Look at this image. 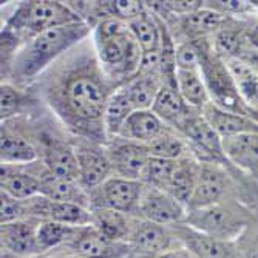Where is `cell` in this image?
<instances>
[{"label": "cell", "instance_id": "42", "mask_svg": "<svg viewBox=\"0 0 258 258\" xmlns=\"http://www.w3.org/2000/svg\"><path fill=\"white\" fill-rule=\"evenodd\" d=\"M201 2H189V0H178V2H161V7L175 14H194L198 11Z\"/></svg>", "mask_w": 258, "mask_h": 258}, {"label": "cell", "instance_id": "15", "mask_svg": "<svg viewBox=\"0 0 258 258\" xmlns=\"http://www.w3.org/2000/svg\"><path fill=\"white\" fill-rule=\"evenodd\" d=\"M33 210L36 214H43L45 217L51 218V221H57L67 226H85L93 221L90 212L81 204L75 203H56L48 198L42 197L40 201H34Z\"/></svg>", "mask_w": 258, "mask_h": 258}, {"label": "cell", "instance_id": "28", "mask_svg": "<svg viewBox=\"0 0 258 258\" xmlns=\"http://www.w3.org/2000/svg\"><path fill=\"white\" fill-rule=\"evenodd\" d=\"M176 88L187 104L198 107L207 104V91L198 72L176 70Z\"/></svg>", "mask_w": 258, "mask_h": 258}, {"label": "cell", "instance_id": "7", "mask_svg": "<svg viewBox=\"0 0 258 258\" xmlns=\"http://www.w3.org/2000/svg\"><path fill=\"white\" fill-rule=\"evenodd\" d=\"M101 192L107 209L116 212H132L143 197V182L138 179L111 178L102 184Z\"/></svg>", "mask_w": 258, "mask_h": 258}, {"label": "cell", "instance_id": "36", "mask_svg": "<svg viewBox=\"0 0 258 258\" xmlns=\"http://www.w3.org/2000/svg\"><path fill=\"white\" fill-rule=\"evenodd\" d=\"M223 17L218 13L214 11H197L190 16H187V23L185 27L187 30H192L197 33H206V31H212L221 23Z\"/></svg>", "mask_w": 258, "mask_h": 258}, {"label": "cell", "instance_id": "4", "mask_svg": "<svg viewBox=\"0 0 258 258\" xmlns=\"http://www.w3.org/2000/svg\"><path fill=\"white\" fill-rule=\"evenodd\" d=\"M82 19L76 11L60 2H23L14 16L10 19L7 30L28 31L36 36L45 30H50L68 23L81 22Z\"/></svg>", "mask_w": 258, "mask_h": 258}, {"label": "cell", "instance_id": "2", "mask_svg": "<svg viewBox=\"0 0 258 258\" xmlns=\"http://www.w3.org/2000/svg\"><path fill=\"white\" fill-rule=\"evenodd\" d=\"M90 31L88 23L75 22L68 25L45 30L30 40L19 57L16 59L14 72L19 79H28L37 75L51 60L62 54L70 46L79 42Z\"/></svg>", "mask_w": 258, "mask_h": 258}, {"label": "cell", "instance_id": "12", "mask_svg": "<svg viewBox=\"0 0 258 258\" xmlns=\"http://www.w3.org/2000/svg\"><path fill=\"white\" fill-rule=\"evenodd\" d=\"M176 233L181 237V240L185 243L187 249H189L197 258H237L233 249L210 235L192 229V227H178Z\"/></svg>", "mask_w": 258, "mask_h": 258}, {"label": "cell", "instance_id": "41", "mask_svg": "<svg viewBox=\"0 0 258 258\" xmlns=\"http://www.w3.org/2000/svg\"><path fill=\"white\" fill-rule=\"evenodd\" d=\"M22 215H23L22 201L2 192V218H0L2 224L16 223Z\"/></svg>", "mask_w": 258, "mask_h": 258}, {"label": "cell", "instance_id": "20", "mask_svg": "<svg viewBox=\"0 0 258 258\" xmlns=\"http://www.w3.org/2000/svg\"><path fill=\"white\" fill-rule=\"evenodd\" d=\"M2 192L20 201L30 200L40 194V179L14 170L10 164H2Z\"/></svg>", "mask_w": 258, "mask_h": 258}, {"label": "cell", "instance_id": "17", "mask_svg": "<svg viewBox=\"0 0 258 258\" xmlns=\"http://www.w3.org/2000/svg\"><path fill=\"white\" fill-rule=\"evenodd\" d=\"M162 133V121L152 110H136L130 114L119 135L135 143L149 144Z\"/></svg>", "mask_w": 258, "mask_h": 258}, {"label": "cell", "instance_id": "22", "mask_svg": "<svg viewBox=\"0 0 258 258\" xmlns=\"http://www.w3.org/2000/svg\"><path fill=\"white\" fill-rule=\"evenodd\" d=\"M179 128L200 149L212 155H220L223 152V143L220 141V135L210 127V124L204 118H185L181 122Z\"/></svg>", "mask_w": 258, "mask_h": 258}, {"label": "cell", "instance_id": "40", "mask_svg": "<svg viewBox=\"0 0 258 258\" xmlns=\"http://www.w3.org/2000/svg\"><path fill=\"white\" fill-rule=\"evenodd\" d=\"M215 46L221 56H235L240 50V37L235 31L223 30L217 34Z\"/></svg>", "mask_w": 258, "mask_h": 258}, {"label": "cell", "instance_id": "19", "mask_svg": "<svg viewBox=\"0 0 258 258\" xmlns=\"http://www.w3.org/2000/svg\"><path fill=\"white\" fill-rule=\"evenodd\" d=\"M45 162L48 172L65 181H76L79 178V162L78 155L63 144L53 143L48 149H46Z\"/></svg>", "mask_w": 258, "mask_h": 258}, {"label": "cell", "instance_id": "34", "mask_svg": "<svg viewBox=\"0 0 258 258\" xmlns=\"http://www.w3.org/2000/svg\"><path fill=\"white\" fill-rule=\"evenodd\" d=\"M75 229L72 226H67L57 221H46L37 227V243L40 250L50 249L57 246L59 243L65 241L73 235Z\"/></svg>", "mask_w": 258, "mask_h": 258}, {"label": "cell", "instance_id": "33", "mask_svg": "<svg viewBox=\"0 0 258 258\" xmlns=\"http://www.w3.org/2000/svg\"><path fill=\"white\" fill-rule=\"evenodd\" d=\"M37 156L34 147L20 136L2 135V161L10 162H31Z\"/></svg>", "mask_w": 258, "mask_h": 258}, {"label": "cell", "instance_id": "23", "mask_svg": "<svg viewBox=\"0 0 258 258\" xmlns=\"http://www.w3.org/2000/svg\"><path fill=\"white\" fill-rule=\"evenodd\" d=\"M136 111L125 88L111 93L104 113V125L110 135H119L130 114Z\"/></svg>", "mask_w": 258, "mask_h": 258}, {"label": "cell", "instance_id": "3", "mask_svg": "<svg viewBox=\"0 0 258 258\" xmlns=\"http://www.w3.org/2000/svg\"><path fill=\"white\" fill-rule=\"evenodd\" d=\"M96 45L102 63L113 75H128L139 68L143 50L122 20L101 22L96 28Z\"/></svg>", "mask_w": 258, "mask_h": 258}, {"label": "cell", "instance_id": "9", "mask_svg": "<svg viewBox=\"0 0 258 258\" xmlns=\"http://www.w3.org/2000/svg\"><path fill=\"white\" fill-rule=\"evenodd\" d=\"M73 247L82 258H121L128 253V246L105 238L96 229L82 230Z\"/></svg>", "mask_w": 258, "mask_h": 258}, {"label": "cell", "instance_id": "44", "mask_svg": "<svg viewBox=\"0 0 258 258\" xmlns=\"http://www.w3.org/2000/svg\"><path fill=\"white\" fill-rule=\"evenodd\" d=\"M220 4L223 5V8L232 10V11H238V10H241L244 7L243 2H220Z\"/></svg>", "mask_w": 258, "mask_h": 258}, {"label": "cell", "instance_id": "13", "mask_svg": "<svg viewBox=\"0 0 258 258\" xmlns=\"http://www.w3.org/2000/svg\"><path fill=\"white\" fill-rule=\"evenodd\" d=\"M200 51V67H203V72L207 81V85L212 91V96L218 101V104L227 107H237V95L230 84V78L224 73L221 65L210 57L203 50Z\"/></svg>", "mask_w": 258, "mask_h": 258}, {"label": "cell", "instance_id": "32", "mask_svg": "<svg viewBox=\"0 0 258 258\" xmlns=\"http://www.w3.org/2000/svg\"><path fill=\"white\" fill-rule=\"evenodd\" d=\"M96 230L108 240L119 241L124 237L128 235V224L127 220L122 217L121 212H116L111 209L99 210V212L93 217Z\"/></svg>", "mask_w": 258, "mask_h": 258}, {"label": "cell", "instance_id": "39", "mask_svg": "<svg viewBox=\"0 0 258 258\" xmlns=\"http://www.w3.org/2000/svg\"><path fill=\"white\" fill-rule=\"evenodd\" d=\"M0 101H2V119H7L10 116H13L14 113L19 111V108L23 104V98L20 93L10 87V85H2V95H0Z\"/></svg>", "mask_w": 258, "mask_h": 258}, {"label": "cell", "instance_id": "31", "mask_svg": "<svg viewBox=\"0 0 258 258\" xmlns=\"http://www.w3.org/2000/svg\"><path fill=\"white\" fill-rule=\"evenodd\" d=\"M176 166H178V162H175L173 159L150 156L143 173H141V178L146 182H149L150 185H153V189L166 190L176 170Z\"/></svg>", "mask_w": 258, "mask_h": 258}, {"label": "cell", "instance_id": "29", "mask_svg": "<svg viewBox=\"0 0 258 258\" xmlns=\"http://www.w3.org/2000/svg\"><path fill=\"white\" fill-rule=\"evenodd\" d=\"M125 90L135 110H149L150 107H153V102L161 88L158 87L152 75H143L141 78L132 81L125 87Z\"/></svg>", "mask_w": 258, "mask_h": 258}, {"label": "cell", "instance_id": "30", "mask_svg": "<svg viewBox=\"0 0 258 258\" xmlns=\"http://www.w3.org/2000/svg\"><path fill=\"white\" fill-rule=\"evenodd\" d=\"M128 28L139 43L143 53L153 51L159 48V30L152 16H149L146 11L136 17L135 20L128 22Z\"/></svg>", "mask_w": 258, "mask_h": 258}, {"label": "cell", "instance_id": "6", "mask_svg": "<svg viewBox=\"0 0 258 258\" xmlns=\"http://www.w3.org/2000/svg\"><path fill=\"white\" fill-rule=\"evenodd\" d=\"M139 210L149 221L156 224L176 223L184 215L182 206L178 200L166 190L153 189V187L141 197Z\"/></svg>", "mask_w": 258, "mask_h": 258}, {"label": "cell", "instance_id": "14", "mask_svg": "<svg viewBox=\"0 0 258 258\" xmlns=\"http://www.w3.org/2000/svg\"><path fill=\"white\" fill-rule=\"evenodd\" d=\"M223 150L240 167L258 175V133H241L224 138Z\"/></svg>", "mask_w": 258, "mask_h": 258}, {"label": "cell", "instance_id": "46", "mask_svg": "<svg viewBox=\"0 0 258 258\" xmlns=\"http://www.w3.org/2000/svg\"><path fill=\"white\" fill-rule=\"evenodd\" d=\"M250 258H258V243L250 249Z\"/></svg>", "mask_w": 258, "mask_h": 258}, {"label": "cell", "instance_id": "37", "mask_svg": "<svg viewBox=\"0 0 258 258\" xmlns=\"http://www.w3.org/2000/svg\"><path fill=\"white\" fill-rule=\"evenodd\" d=\"M105 7L108 8L111 16H114L118 20H127V22L135 20L136 17H139L144 13L143 2H136V0H116V2H105Z\"/></svg>", "mask_w": 258, "mask_h": 258}, {"label": "cell", "instance_id": "47", "mask_svg": "<svg viewBox=\"0 0 258 258\" xmlns=\"http://www.w3.org/2000/svg\"><path fill=\"white\" fill-rule=\"evenodd\" d=\"M70 258H82V256H79V255H78V256H70Z\"/></svg>", "mask_w": 258, "mask_h": 258}, {"label": "cell", "instance_id": "1", "mask_svg": "<svg viewBox=\"0 0 258 258\" xmlns=\"http://www.w3.org/2000/svg\"><path fill=\"white\" fill-rule=\"evenodd\" d=\"M110 87L95 63L70 72L53 90V105L75 130L96 141L104 138V113L111 96Z\"/></svg>", "mask_w": 258, "mask_h": 258}, {"label": "cell", "instance_id": "10", "mask_svg": "<svg viewBox=\"0 0 258 258\" xmlns=\"http://www.w3.org/2000/svg\"><path fill=\"white\" fill-rule=\"evenodd\" d=\"M224 185L226 181L223 173L218 169L209 166V164H203L198 169L195 190L189 201V207L192 210H197L214 206L217 200L221 197Z\"/></svg>", "mask_w": 258, "mask_h": 258}, {"label": "cell", "instance_id": "8", "mask_svg": "<svg viewBox=\"0 0 258 258\" xmlns=\"http://www.w3.org/2000/svg\"><path fill=\"white\" fill-rule=\"evenodd\" d=\"M108 158L111 161V166L121 176L127 179H138L141 178V173L146 167L150 153L146 144L127 141V143L114 146L110 150Z\"/></svg>", "mask_w": 258, "mask_h": 258}, {"label": "cell", "instance_id": "18", "mask_svg": "<svg viewBox=\"0 0 258 258\" xmlns=\"http://www.w3.org/2000/svg\"><path fill=\"white\" fill-rule=\"evenodd\" d=\"M2 241L16 255L42 252L37 243V227L22 221L2 224Z\"/></svg>", "mask_w": 258, "mask_h": 258}, {"label": "cell", "instance_id": "21", "mask_svg": "<svg viewBox=\"0 0 258 258\" xmlns=\"http://www.w3.org/2000/svg\"><path fill=\"white\" fill-rule=\"evenodd\" d=\"M132 244L139 252L158 253V252H164L169 247L170 237L164 230V227H161V224L146 221L135 229L132 235Z\"/></svg>", "mask_w": 258, "mask_h": 258}, {"label": "cell", "instance_id": "25", "mask_svg": "<svg viewBox=\"0 0 258 258\" xmlns=\"http://www.w3.org/2000/svg\"><path fill=\"white\" fill-rule=\"evenodd\" d=\"M40 195L56 203H75L84 206L87 200L81 187H78L73 181H65L53 176H43L40 179Z\"/></svg>", "mask_w": 258, "mask_h": 258}, {"label": "cell", "instance_id": "24", "mask_svg": "<svg viewBox=\"0 0 258 258\" xmlns=\"http://www.w3.org/2000/svg\"><path fill=\"white\" fill-rule=\"evenodd\" d=\"M152 111L161 121L173 122L176 125H181V122L187 118L184 114L185 113L184 99L179 95V91L172 87H161L153 102Z\"/></svg>", "mask_w": 258, "mask_h": 258}, {"label": "cell", "instance_id": "43", "mask_svg": "<svg viewBox=\"0 0 258 258\" xmlns=\"http://www.w3.org/2000/svg\"><path fill=\"white\" fill-rule=\"evenodd\" d=\"M159 258H197V256L190 250H175V252L164 253Z\"/></svg>", "mask_w": 258, "mask_h": 258}, {"label": "cell", "instance_id": "16", "mask_svg": "<svg viewBox=\"0 0 258 258\" xmlns=\"http://www.w3.org/2000/svg\"><path fill=\"white\" fill-rule=\"evenodd\" d=\"M203 111L204 119L210 124V127L224 138L237 136L241 133H258V125L240 114L224 111L212 104H206Z\"/></svg>", "mask_w": 258, "mask_h": 258}, {"label": "cell", "instance_id": "38", "mask_svg": "<svg viewBox=\"0 0 258 258\" xmlns=\"http://www.w3.org/2000/svg\"><path fill=\"white\" fill-rule=\"evenodd\" d=\"M176 70H194L198 72L200 67V51L190 43H184L175 51Z\"/></svg>", "mask_w": 258, "mask_h": 258}, {"label": "cell", "instance_id": "26", "mask_svg": "<svg viewBox=\"0 0 258 258\" xmlns=\"http://www.w3.org/2000/svg\"><path fill=\"white\" fill-rule=\"evenodd\" d=\"M229 73L235 81L240 95L252 105L258 107V75L247 63L233 59L229 62Z\"/></svg>", "mask_w": 258, "mask_h": 258}, {"label": "cell", "instance_id": "35", "mask_svg": "<svg viewBox=\"0 0 258 258\" xmlns=\"http://www.w3.org/2000/svg\"><path fill=\"white\" fill-rule=\"evenodd\" d=\"M146 147H147L150 156L173 159V161L178 156H181V153L184 150V146H182L181 141L172 135H167V133L159 135L156 139L152 141V143L146 144Z\"/></svg>", "mask_w": 258, "mask_h": 258}, {"label": "cell", "instance_id": "5", "mask_svg": "<svg viewBox=\"0 0 258 258\" xmlns=\"http://www.w3.org/2000/svg\"><path fill=\"white\" fill-rule=\"evenodd\" d=\"M187 223L194 226V229L210 235L218 240H226L241 229L244 220L237 215L233 210L221 206H209L204 209L192 210L187 217Z\"/></svg>", "mask_w": 258, "mask_h": 258}, {"label": "cell", "instance_id": "27", "mask_svg": "<svg viewBox=\"0 0 258 258\" xmlns=\"http://www.w3.org/2000/svg\"><path fill=\"white\" fill-rule=\"evenodd\" d=\"M197 175L198 170H195L190 162H179L176 166V170L167 185L166 192L170 194L175 200H178L181 204L187 203L189 204L192 194L195 190V184H197Z\"/></svg>", "mask_w": 258, "mask_h": 258}, {"label": "cell", "instance_id": "45", "mask_svg": "<svg viewBox=\"0 0 258 258\" xmlns=\"http://www.w3.org/2000/svg\"><path fill=\"white\" fill-rule=\"evenodd\" d=\"M249 39H250V42H252L255 46H258V25L253 27V28L249 31Z\"/></svg>", "mask_w": 258, "mask_h": 258}, {"label": "cell", "instance_id": "11", "mask_svg": "<svg viewBox=\"0 0 258 258\" xmlns=\"http://www.w3.org/2000/svg\"><path fill=\"white\" fill-rule=\"evenodd\" d=\"M79 179L85 189H95L104 184L111 170V161L108 155L95 147H84L78 150Z\"/></svg>", "mask_w": 258, "mask_h": 258}]
</instances>
